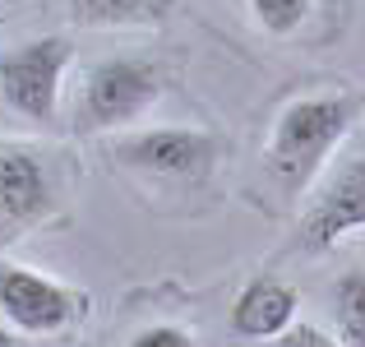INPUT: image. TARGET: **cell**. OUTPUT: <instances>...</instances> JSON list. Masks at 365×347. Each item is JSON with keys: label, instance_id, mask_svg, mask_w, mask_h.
<instances>
[{"label": "cell", "instance_id": "obj_1", "mask_svg": "<svg viewBox=\"0 0 365 347\" xmlns=\"http://www.w3.org/2000/svg\"><path fill=\"white\" fill-rule=\"evenodd\" d=\"M356 116H361V98H351V93H310V98L287 102L264 149V167L273 176V186H282L287 195L310 190L324 162L333 158V149L356 125Z\"/></svg>", "mask_w": 365, "mask_h": 347}, {"label": "cell", "instance_id": "obj_2", "mask_svg": "<svg viewBox=\"0 0 365 347\" xmlns=\"http://www.w3.org/2000/svg\"><path fill=\"white\" fill-rule=\"evenodd\" d=\"M162 98V65L148 56H107L83 74L79 89V125L83 134L98 130H120V125L139 121L153 102Z\"/></svg>", "mask_w": 365, "mask_h": 347}, {"label": "cell", "instance_id": "obj_3", "mask_svg": "<svg viewBox=\"0 0 365 347\" xmlns=\"http://www.w3.org/2000/svg\"><path fill=\"white\" fill-rule=\"evenodd\" d=\"M61 208V171L37 144L0 139V246L28 236Z\"/></svg>", "mask_w": 365, "mask_h": 347}, {"label": "cell", "instance_id": "obj_4", "mask_svg": "<svg viewBox=\"0 0 365 347\" xmlns=\"http://www.w3.org/2000/svg\"><path fill=\"white\" fill-rule=\"evenodd\" d=\"M70 61H74L70 37H33L24 46L0 51V98H5V107L37 125H51Z\"/></svg>", "mask_w": 365, "mask_h": 347}, {"label": "cell", "instance_id": "obj_5", "mask_svg": "<svg viewBox=\"0 0 365 347\" xmlns=\"http://www.w3.org/2000/svg\"><path fill=\"white\" fill-rule=\"evenodd\" d=\"M217 153H222L217 134L190 130V125H153L116 144L120 167L158 181H208L217 167Z\"/></svg>", "mask_w": 365, "mask_h": 347}, {"label": "cell", "instance_id": "obj_6", "mask_svg": "<svg viewBox=\"0 0 365 347\" xmlns=\"http://www.w3.org/2000/svg\"><path fill=\"white\" fill-rule=\"evenodd\" d=\"M0 315H5L9 329L46 338V333L70 329L83 315V292L37 273V268L0 264Z\"/></svg>", "mask_w": 365, "mask_h": 347}, {"label": "cell", "instance_id": "obj_7", "mask_svg": "<svg viewBox=\"0 0 365 347\" xmlns=\"http://www.w3.org/2000/svg\"><path fill=\"white\" fill-rule=\"evenodd\" d=\"M351 231H365V158L338 162L333 176L314 190L310 208L301 218L296 246L310 250V255H324V250H333Z\"/></svg>", "mask_w": 365, "mask_h": 347}, {"label": "cell", "instance_id": "obj_8", "mask_svg": "<svg viewBox=\"0 0 365 347\" xmlns=\"http://www.w3.org/2000/svg\"><path fill=\"white\" fill-rule=\"evenodd\" d=\"M296 311H301V292L273 273H259L232 301V320L227 324L245 343H273L277 333H287L296 324Z\"/></svg>", "mask_w": 365, "mask_h": 347}, {"label": "cell", "instance_id": "obj_9", "mask_svg": "<svg viewBox=\"0 0 365 347\" xmlns=\"http://www.w3.org/2000/svg\"><path fill=\"white\" fill-rule=\"evenodd\" d=\"M176 0H70V19L88 28H125V24H162Z\"/></svg>", "mask_w": 365, "mask_h": 347}, {"label": "cell", "instance_id": "obj_10", "mask_svg": "<svg viewBox=\"0 0 365 347\" xmlns=\"http://www.w3.org/2000/svg\"><path fill=\"white\" fill-rule=\"evenodd\" d=\"M333 329L347 347H365V268H347L329 287Z\"/></svg>", "mask_w": 365, "mask_h": 347}, {"label": "cell", "instance_id": "obj_11", "mask_svg": "<svg viewBox=\"0 0 365 347\" xmlns=\"http://www.w3.org/2000/svg\"><path fill=\"white\" fill-rule=\"evenodd\" d=\"M310 5L314 0H250L259 28H264L268 37H292L296 28L310 19Z\"/></svg>", "mask_w": 365, "mask_h": 347}, {"label": "cell", "instance_id": "obj_12", "mask_svg": "<svg viewBox=\"0 0 365 347\" xmlns=\"http://www.w3.org/2000/svg\"><path fill=\"white\" fill-rule=\"evenodd\" d=\"M268 347H347L338 338V333H329V329H319V324H292L287 333H277Z\"/></svg>", "mask_w": 365, "mask_h": 347}, {"label": "cell", "instance_id": "obj_13", "mask_svg": "<svg viewBox=\"0 0 365 347\" xmlns=\"http://www.w3.org/2000/svg\"><path fill=\"white\" fill-rule=\"evenodd\" d=\"M130 347H199V343H195V333L180 329V324H153V329L134 333Z\"/></svg>", "mask_w": 365, "mask_h": 347}]
</instances>
